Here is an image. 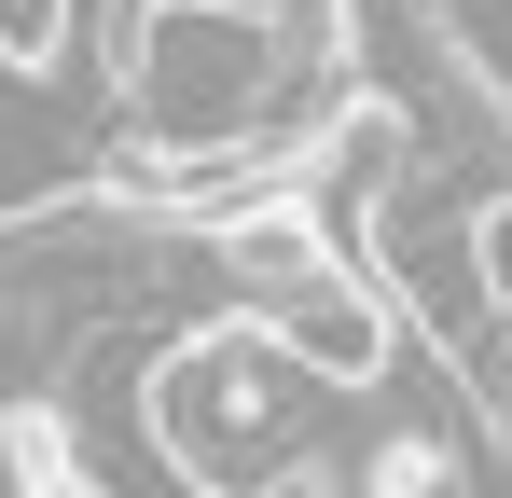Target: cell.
Instances as JSON below:
<instances>
[{"label": "cell", "mask_w": 512, "mask_h": 498, "mask_svg": "<svg viewBox=\"0 0 512 498\" xmlns=\"http://www.w3.org/2000/svg\"><path fill=\"white\" fill-rule=\"evenodd\" d=\"M319 374L277 346V332L250 319H208V332H180L167 360H153V388H139V429H153V457H167L194 498H250L277 485V471H305L319 443Z\"/></svg>", "instance_id": "1"}, {"label": "cell", "mask_w": 512, "mask_h": 498, "mask_svg": "<svg viewBox=\"0 0 512 498\" xmlns=\"http://www.w3.org/2000/svg\"><path fill=\"white\" fill-rule=\"evenodd\" d=\"M97 56V0H0V83L14 97H56Z\"/></svg>", "instance_id": "2"}, {"label": "cell", "mask_w": 512, "mask_h": 498, "mask_svg": "<svg viewBox=\"0 0 512 498\" xmlns=\"http://www.w3.org/2000/svg\"><path fill=\"white\" fill-rule=\"evenodd\" d=\"M0 457H14V498H111L84 457H70V429H56L42 402H28V415H0Z\"/></svg>", "instance_id": "3"}, {"label": "cell", "mask_w": 512, "mask_h": 498, "mask_svg": "<svg viewBox=\"0 0 512 498\" xmlns=\"http://www.w3.org/2000/svg\"><path fill=\"white\" fill-rule=\"evenodd\" d=\"M429 14H443V56L512 111V0H429Z\"/></svg>", "instance_id": "4"}, {"label": "cell", "mask_w": 512, "mask_h": 498, "mask_svg": "<svg viewBox=\"0 0 512 498\" xmlns=\"http://www.w3.org/2000/svg\"><path fill=\"white\" fill-rule=\"evenodd\" d=\"M471 263H485V305H512V180L471 208Z\"/></svg>", "instance_id": "5"}, {"label": "cell", "mask_w": 512, "mask_h": 498, "mask_svg": "<svg viewBox=\"0 0 512 498\" xmlns=\"http://www.w3.org/2000/svg\"><path fill=\"white\" fill-rule=\"evenodd\" d=\"M250 498H333V471L305 457V471H277V485H250Z\"/></svg>", "instance_id": "6"}]
</instances>
